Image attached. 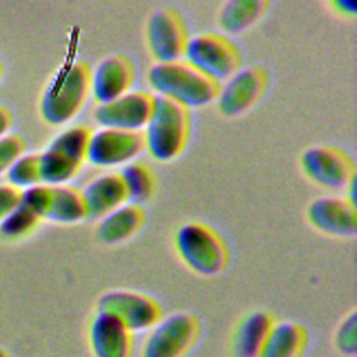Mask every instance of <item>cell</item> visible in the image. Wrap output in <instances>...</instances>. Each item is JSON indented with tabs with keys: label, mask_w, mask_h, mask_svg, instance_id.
Here are the masks:
<instances>
[{
	"label": "cell",
	"mask_w": 357,
	"mask_h": 357,
	"mask_svg": "<svg viewBox=\"0 0 357 357\" xmlns=\"http://www.w3.org/2000/svg\"><path fill=\"white\" fill-rule=\"evenodd\" d=\"M1 75H3V64L0 61V79H1Z\"/></svg>",
	"instance_id": "32"
},
{
	"label": "cell",
	"mask_w": 357,
	"mask_h": 357,
	"mask_svg": "<svg viewBox=\"0 0 357 357\" xmlns=\"http://www.w3.org/2000/svg\"><path fill=\"white\" fill-rule=\"evenodd\" d=\"M310 335L296 321H275L258 357H304Z\"/></svg>",
	"instance_id": "20"
},
{
	"label": "cell",
	"mask_w": 357,
	"mask_h": 357,
	"mask_svg": "<svg viewBox=\"0 0 357 357\" xmlns=\"http://www.w3.org/2000/svg\"><path fill=\"white\" fill-rule=\"evenodd\" d=\"M96 310L114 315L132 335L146 333L163 317L156 298L131 289L105 291L96 301Z\"/></svg>",
	"instance_id": "8"
},
{
	"label": "cell",
	"mask_w": 357,
	"mask_h": 357,
	"mask_svg": "<svg viewBox=\"0 0 357 357\" xmlns=\"http://www.w3.org/2000/svg\"><path fill=\"white\" fill-rule=\"evenodd\" d=\"M11 123L13 120L10 112L4 106H0V138L10 134Z\"/></svg>",
	"instance_id": "30"
},
{
	"label": "cell",
	"mask_w": 357,
	"mask_h": 357,
	"mask_svg": "<svg viewBox=\"0 0 357 357\" xmlns=\"http://www.w3.org/2000/svg\"><path fill=\"white\" fill-rule=\"evenodd\" d=\"M21 191L10 184H0V223L20 204Z\"/></svg>",
	"instance_id": "28"
},
{
	"label": "cell",
	"mask_w": 357,
	"mask_h": 357,
	"mask_svg": "<svg viewBox=\"0 0 357 357\" xmlns=\"http://www.w3.org/2000/svg\"><path fill=\"white\" fill-rule=\"evenodd\" d=\"M40 222V219L24 204H18L15 209L0 223V233L6 238L17 240L29 234Z\"/></svg>",
	"instance_id": "25"
},
{
	"label": "cell",
	"mask_w": 357,
	"mask_h": 357,
	"mask_svg": "<svg viewBox=\"0 0 357 357\" xmlns=\"http://www.w3.org/2000/svg\"><path fill=\"white\" fill-rule=\"evenodd\" d=\"M145 151L159 162L176 159L190 135L188 109L163 96L153 95V106L142 130Z\"/></svg>",
	"instance_id": "3"
},
{
	"label": "cell",
	"mask_w": 357,
	"mask_h": 357,
	"mask_svg": "<svg viewBox=\"0 0 357 357\" xmlns=\"http://www.w3.org/2000/svg\"><path fill=\"white\" fill-rule=\"evenodd\" d=\"M273 322L272 315L262 310L244 314L230 339L231 357H258Z\"/></svg>",
	"instance_id": "18"
},
{
	"label": "cell",
	"mask_w": 357,
	"mask_h": 357,
	"mask_svg": "<svg viewBox=\"0 0 357 357\" xmlns=\"http://www.w3.org/2000/svg\"><path fill=\"white\" fill-rule=\"evenodd\" d=\"M25 152V142L17 134H7L0 138V174L6 173L8 167Z\"/></svg>",
	"instance_id": "27"
},
{
	"label": "cell",
	"mask_w": 357,
	"mask_h": 357,
	"mask_svg": "<svg viewBox=\"0 0 357 357\" xmlns=\"http://www.w3.org/2000/svg\"><path fill=\"white\" fill-rule=\"evenodd\" d=\"M201 336L198 317L188 311H176L162 317L146 333L139 357H187Z\"/></svg>",
	"instance_id": "6"
},
{
	"label": "cell",
	"mask_w": 357,
	"mask_h": 357,
	"mask_svg": "<svg viewBox=\"0 0 357 357\" xmlns=\"http://www.w3.org/2000/svg\"><path fill=\"white\" fill-rule=\"evenodd\" d=\"M174 248L181 262L201 276H216L229 262L226 243L205 223L181 225L174 234Z\"/></svg>",
	"instance_id": "4"
},
{
	"label": "cell",
	"mask_w": 357,
	"mask_h": 357,
	"mask_svg": "<svg viewBox=\"0 0 357 357\" xmlns=\"http://www.w3.org/2000/svg\"><path fill=\"white\" fill-rule=\"evenodd\" d=\"M300 165L304 174L324 188L346 190L356 178L350 156L336 146H308L301 153Z\"/></svg>",
	"instance_id": "10"
},
{
	"label": "cell",
	"mask_w": 357,
	"mask_h": 357,
	"mask_svg": "<svg viewBox=\"0 0 357 357\" xmlns=\"http://www.w3.org/2000/svg\"><path fill=\"white\" fill-rule=\"evenodd\" d=\"M145 39L155 63H167L183 59L188 35L176 10L159 7L146 20Z\"/></svg>",
	"instance_id": "11"
},
{
	"label": "cell",
	"mask_w": 357,
	"mask_h": 357,
	"mask_svg": "<svg viewBox=\"0 0 357 357\" xmlns=\"http://www.w3.org/2000/svg\"><path fill=\"white\" fill-rule=\"evenodd\" d=\"M88 344L93 357H132L134 335L114 315L96 310L88 328Z\"/></svg>",
	"instance_id": "15"
},
{
	"label": "cell",
	"mask_w": 357,
	"mask_h": 357,
	"mask_svg": "<svg viewBox=\"0 0 357 357\" xmlns=\"http://www.w3.org/2000/svg\"><path fill=\"white\" fill-rule=\"evenodd\" d=\"M149 88L185 109L202 107L216 99L219 84L209 79L183 59L153 63L146 74Z\"/></svg>",
	"instance_id": "1"
},
{
	"label": "cell",
	"mask_w": 357,
	"mask_h": 357,
	"mask_svg": "<svg viewBox=\"0 0 357 357\" xmlns=\"http://www.w3.org/2000/svg\"><path fill=\"white\" fill-rule=\"evenodd\" d=\"M89 75V67L81 60L61 66L40 96V117L50 126H63L71 121L91 95Z\"/></svg>",
	"instance_id": "2"
},
{
	"label": "cell",
	"mask_w": 357,
	"mask_h": 357,
	"mask_svg": "<svg viewBox=\"0 0 357 357\" xmlns=\"http://www.w3.org/2000/svg\"><path fill=\"white\" fill-rule=\"evenodd\" d=\"M0 357H8L7 351H6V350H3V349H0Z\"/></svg>",
	"instance_id": "31"
},
{
	"label": "cell",
	"mask_w": 357,
	"mask_h": 357,
	"mask_svg": "<svg viewBox=\"0 0 357 357\" xmlns=\"http://www.w3.org/2000/svg\"><path fill=\"white\" fill-rule=\"evenodd\" d=\"M144 211L141 206L126 202L98 219L95 237L105 245H117L135 236L144 225Z\"/></svg>",
	"instance_id": "17"
},
{
	"label": "cell",
	"mask_w": 357,
	"mask_h": 357,
	"mask_svg": "<svg viewBox=\"0 0 357 357\" xmlns=\"http://www.w3.org/2000/svg\"><path fill=\"white\" fill-rule=\"evenodd\" d=\"M333 346L339 354L354 357L357 354V315L351 311L346 315L335 329Z\"/></svg>",
	"instance_id": "26"
},
{
	"label": "cell",
	"mask_w": 357,
	"mask_h": 357,
	"mask_svg": "<svg viewBox=\"0 0 357 357\" xmlns=\"http://www.w3.org/2000/svg\"><path fill=\"white\" fill-rule=\"evenodd\" d=\"M268 7L262 0H230L220 6L218 25L226 33H241L250 29L265 14Z\"/></svg>",
	"instance_id": "22"
},
{
	"label": "cell",
	"mask_w": 357,
	"mask_h": 357,
	"mask_svg": "<svg viewBox=\"0 0 357 357\" xmlns=\"http://www.w3.org/2000/svg\"><path fill=\"white\" fill-rule=\"evenodd\" d=\"M127 195V202L141 206L151 199L155 191V178L149 167L138 160L124 165L117 172Z\"/></svg>",
	"instance_id": "23"
},
{
	"label": "cell",
	"mask_w": 357,
	"mask_h": 357,
	"mask_svg": "<svg viewBox=\"0 0 357 357\" xmlns=\"http://www.w3.org/2000/svg\"><path fill=\"white\" fill-rule=\"evenodd\" d=\"M91 130L71 126L57 134L39 153L40 183L46 185L68 184L81 170L86 158Z\"/></svg>",
	"instance_id": "5"
},
{
	"label": "cell",
	"mask_w": 357,
	"mask_h": 357,
	"mask_svg": "<svg viewBox=\"0 0 357 357\" xmlns=\"http://www.w3.org/2000/svg\"><path fill=\"white\" fill-rule=\"evenodd\" d=\"M183 60L218 84L241 67L237 46L227 38L211 32L188 36Z\"/></svg>",
	"instance_id": "7"
},
{
	"label": "cell",
	"mask_w": 357,
	"mask_h": 357,
	"mask_svg": "<svg viewBox=\"0 0 357 357\" xmlns=\"http://www.w3.org/2000/svg\"><path fill=\"white\" fill-rule=\"evenodd\" d=\"M134 77V66L127 56L109 54L91 70V96L98 105L110 102L131 91Z\"/></svg>",
	"instance_id": "16"
},
{
	"label": "cell",
	"mask_w": 357,
	"mask_h": 357,
	"mask_svg": "<svg viewBox=\"0 0 357 357\" xmlns=\"http://www.w3.org/2000/svg\"><path fill=\"white\" fill-rule=\"evenodd\" d=\"M331 7L342 15H356V1L353 0H336L331 1Z\"/></svg>",
	"instance_id": "29"
},
{
	"label": "cell",
	"mask_w": 357,
	"mask_h": 357,
	"mask_svg": "<svg viewBox=\"0 0 357 357\" xmlns=\"http://www.w3.org/2000/svg\"><path fill=\"white\" fill-rule=\"evenodd\" d=\"M7 184L14 188L24 191L40 183L39 173V153L38 152H24L6 172Z\"/></svg>",
	"instance_id": "24"
},
{
	"label": "cell",
	"mask_w": 357,
	"mask_h": 357,
	"mask_svg": "<svg viewBox=\"0 0 357 357\" xmlns=\"http://www.w3.org/2000/svg\"><path fill=\"white\" fill-rule=\"evenodd\" d=\"M153 106V95L131 89L124 95L100 103L93 110V119L100 127L126 131H142Z\"/></svg>",
	"instance_id": "13"
},
{
	"label": "cell",
	"mask_w": 357,
	"mask_h": 357,
	"mask_svg": "<svg viewBox=\"0 0 357 357\" xmlns=\"http://www.w3.org/2000/svg\"><path fill=\"white\" fill-rule=\"evenodd\" d=\"M43 219L63 225H73L88 219L81 191L68 184L49 185V199Z\"/></svg>",
	"instance_id": "21"
},
{
	"label": "cell",
	"mask_w": 357,
	"mask_h": 357,
	"mask_svg": "<svg viewBox=\"0 0 357 357\" xmlns=\"http://www.w3.org/2000/svg\"><path fill=\"white\" fill-rule=\"evenodd\" d=\"M265 86L266 74L262 67L241 66L219 84L215 99L218 110L226 117L241 116L259 100Z\"/></svg>",
	"instance_id": "12"
},
{
	"label": "cell",
	"mask_w": 357,
	"mask_h": 357,
	"mask_svg": "<svg viewBox=\"0 0 357 357\" xmlns=\"http://www.w3.org/2000/svg\"><path fill=\"white\" fill-rule=\"evenodd\" d=\"M81 194L88 219H99L127 202L126 190L117 172L95 177L81 190Z\"/></svg>",
	"instance_id": "19"
},
{
	"label": "cell",
	"mask_w": 357,
	"mask_h": 357,
	"mask_svg": "<svg viewBox=\"0 0 357 357\" xmlns=\"http://www.w3.org/2000/svg\"><path fill=\"white\" fill-rule=\"evenodd\" d=\"M144 151L142 131L99 127L91 131L85 160L98 167H123L134 162Z\"/></svg>",
	"instance_id": "9"
},
{
	"label": "cell",
	"mask_w": 357,
	"mask_h": 357,
	"mask_svg": "<svg viewBox=\"0 0 357 357\" xmlns=\"http://www.w3.org/2000/svg\"><path fill=\"white\" fill-rule=\"evenodd\" d=\"M307 220L321 233L335 237H354L357 231L356 204L346 195H324L307 206Z\"/></svg>",
	"instance_id": "14"
}]
</instances>
